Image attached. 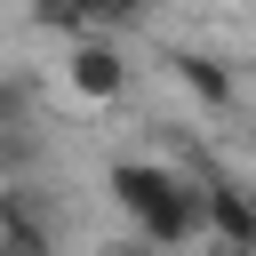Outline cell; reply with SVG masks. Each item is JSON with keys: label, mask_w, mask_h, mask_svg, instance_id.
<instances>
[{"label": "cell", "mask_w": 256, "mask_h": 256, "mask_svg": "<svg viewBox=\"0 0 256 256\" xmlns=\"http://www.w3.org/2000/svg\"><path fill=\"white\" fill-rule=\"evenodd\" d=\"M192 192H200V216H208V240L224 248V256H256V184H240V176H224L208 152H192Z\"/></svg>", "instance_id": "cell-1"}, {"label": "cell", "mask_w": 256, "mask_h": 256, "mask_svg": "<svg viewBox=\"0 0 256 256\" xmlns=\"http://www.w3.org/2000/svg\"><path fill=\"white\" fill-rule=\"evenodd\" d=\"M128 80H136V64H128L120 40H96V32H88V40L64 48V88H72L80 104H120Z\"/></svg>", "instance_id": "cell-2"}, {"label": "cell", "mask_w": 256, "mask_h": 256, "mask_svg": "<svg viewBox=\"0 0 256 256\" xmlns=\"http://www.w3.org/2000/svg\"><path fill=\"white\" fill-rule=\"evenodd\" d=\"M128 240H144V248H160V256H176V248L208 240V216H200V192H192V176H184V168H176V184L144 208V224H136Z\"/></svg>", "instance_id": "cell-3"}, {"label": "cell", "mask_w": 256, "mask_h": 256, "mask_svg": "<svg viewBox=\"0 0 256 256\" xmlns=\"http://www.w3.org/2000/svg\"><path fill=\"white\" fill-rule=\"evenodd\" d=\"M168 184H176V168H160V160H112V168H104V192L120 200V216H128V232L144 224V208H152V200H160Z\"/></svg>", "instance_id": "cell-4"}, {"label": "cell", "mask_w": 256, "mask_h": 256, "mask_svg": "<svg viewBox=\"0 0 256 256\" xmlns=\"http://www.w3.org/2000/svg\"><path fill=\"white\" fill-rule=\"evenodd\" d=\"M0 256H56L48 208L32 192H0Z\"/></svg>", "instance_id": "cell-5"}, {"label": "cell", "mask_w": 256, "mask_h": 256, "mask_svg": "<svg viewBox=\"0 0 256 256\" xmlns=\"http://www.w3.org/2000/svg\"><path fill=\"white\" fill-rule=\"evenodd\" d=\"M176 80H184V88H192L208 112H232V104H240L232 64H224V56H208V48H184V56H176Z\"/></svg>", "instance_id": "cell-6"}, {"label": "cell", "mask_w": 256, "mask_h": 256, "mask_svg": "<svg viewBox=\"0 0 256 256\" xmlns=\"http://www.w3.org/2000/svg\"><path fill=\"white\" fill-rule=\"evenodd\" d=\"M40 168V128L24 120V128H0V192H32L24 176Z\"/></svg>", "instance_id": "cell-7"}, {"label": "cell", "mask_w": 256, "mask_h": 256, "mask_svg": "<svg viewBox=\"0 0 256 256\" xmlns=\"http://www.w3.org/2000/svg\"><path fill=\"white\" fill-rule=\"evenodd\" d=\"M32 24H40V32H64V48L88 40V8H32Z\"/></svg>", "instance_id": "cell-8"}, {"label": "cell", "mask_w": 256, "mask_h": 256, "mask_svg": "<svg viewBox=\"0 0 256 256\" xmlns=\"http://www.w3.org/2000/svg\"><path fill=\"white\" fill-rule=\"evenodd\" d=\"M112 256H160V248H144V240H120V248H112Z\"/></svg>", "instance_id": "cell-9"}]
</instances>
